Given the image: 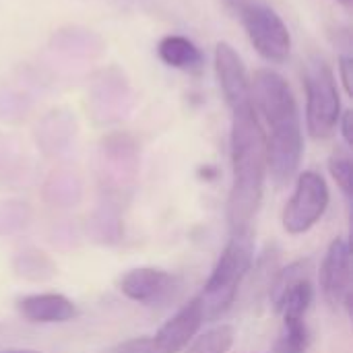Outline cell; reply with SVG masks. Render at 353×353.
Masks as SVG:
<instances>
[{"instance_id": "6da1fadb", "label": "cell", "mask_w": 353, "mask_h": 353, "mask_svg": "<svg viewBox=\"0 0 353 353\" xmlns=\"http://www.w3.org/2000/svg\"><path fill=\"white\" fill-rule=\"evenodd\" d=\"M232 112L230 157L232 188L228 194V225L232 236L250 234L267 182V139L252 97L228 105Z\"/></svg>"}, {"instance_id": "7a4b0ae2", "label": "cell", "mask_w": 353, "mask_h": 353, "mask_svg": "<svg viewBox=\"0 0 353 353\" xmlns=\"http://www.w3.org/2000/svg\"><path fill=\"white\" fill-rule=\"evenodd\" d=\"M250 91L267 139V176L281 188L298 176L304 155L298 99L292 85L273 68H259L250 77Z\"/></svg>"}, {"instance_id": "3957f363", "label": "cell", "mask_w": 353, "mask_h": 353, "mask_svg": "<svg viewBox=\"0 0 353 353\" xmlns=\"http://www.w3.org/2000/svg\"><path fill=\"white\" fill-rule=\"evenodd\" d=\"M254 267V246L250 234L232 236L219 254L205 288L199 296L205 323L219 321L236 302L238 292Z\"/></svg>"}, {"instance_id": "277c9868", "label": "cell", "mask_w": 353, "mask_h": 353, "mask_svg": "<svg viewBox=\"0 0 353 353\" xmlns=\"http://www.w3.org/2000/svg\"><path fill=\"white\" fill-rule=\"evenodd\" d=\"M240 19L252 48L273 64H281L292 54V33L281 14L265 0H223Z\"/></svg>"}, {"instance_id": "5b68a950", "label": "cell", "mask_w": 353, "mask_h": 353, "mask_svg": "<svg viewBox=\"0 0 353 353\" xmlns=\"http://www.w3.org/2000/svg\"><path fill=\"white\" fill-rule=\"evenodd\" d=\"M306 87V130L314 141L333 137L341 118V93L333 68L325 58L314 56L304 70Z\"/></svg>"}, {"instance_id": "8992f818", "label": "cell", "mask_w": 353, "mask_h": 353, "mask_svg": "<svg viewBox=\"0 0 353 353\" xmlns=\"http://www.w3.org/2000/svg\"><path fill=\"white\" fill-rule=\"evenodd\" d=\"M331 203V190L327 180L314 172L306 170L296 176V188L283 207L281 223L290 236L308 234L327 213Z\"/></svg>"}, {"instance_id": "52a82bcc", "label": "cell", "mask_w": 353, "mask_h": 353, "mask_svg": "<svg viewBox=\"0 0 353 353\" xmlns=\"http://www.w3.org/2000/svg\"><path fill=\"white\" fill-rule=\"evenodd\" d=\"M321 292L329 306L352 308V246L345 238H335L325 252Z\"/></svg>"}, {"instance_id": "ba28073f", "label": "cell", "mask_w": 353, "mask_h": 353, "mask_svg": "<svg viewBox=\"0 0 353 353\" xmlns=\"http://www.w3.org/2000/svg\"><path fill=\"white\" fill-rule=\"evenodd\" d=\"M205 325L203 304L199 296L182 306L168 323H163L157 333L151 337L157 353H182L186 345L199 335L201 327Z\"/></svg>"}, {"instance_id": "9c48e42d", "label": "cell", "mask_w": 353, "mask_h": 353, "mask_svg": "<svg viewBox=\"0 0 353 353\" xmlns=\"http://www.w3.org/2000/svg\"><path fill=\"white\" fill-rule=\"evenodd\" d=\"M176 288V277L157 267H137L118 279V290L132 302L153 306L163 302Z\"/></svg>"}, {"instance_id": "30bf717a", "label": "cell", "mask_w": 353, "mask_h": 353, "mask_svg": "<svg viewBox=\"0 0 353 353\" xmlns=\"http://www.w3.org/2000/svg\"><path fill=\"white\" fill-rule=\"evenodd\" d=\"M213 62H215L217 83H219L221 95H223V99H225L228 105L252 97V91H250V74H248V70H246L240 54L234 50L232 43L219 41L215 46Z\"/></svg>"}, {"instance_id": "8fae6325", "label": "cell", "mask_w": 353, "mask_h": 353, "mask_svg": "<svg viewBox=\"0 0 353 353\" xmlns=\"http://www.w3.org/2000/svg\"><path fill=\"white\" fill-rule=\"evenodd\" d=\"M17 312L33 325H62L77 316V306L64 294H29L17 300Z\"/></svg>"}, {"instance_id": "7c38bea8", "label": "cell", "mask_w": 353, "mask_h": 353, "mask_svg": "<svg viewBox=\"0 0 353 353\" xmlns=\"http://www.w3.org/2000/svg\"><path fill=\"white\" fill-rule=\"evenodd\" d=\"M157 56L165 66L178 70H194L203 64L201 48L180 33H170L161 37L157 43Z\"/></svg>"}, {"instance_id": "4fadbf2b", "label": "cell", "mask_w": 353, "mask_h": 353, "mask_svg": "<svg viewBox=\"0 0 353 353\" xmlns=\"http://www.w3.org/2000/svg\"><path fill=\"white\" fill-rule=\"evenodd\" d=\"M310 273H312L310 259H300V261H294L288 267L279 269L269 285V300H271L273 308L277 310V306L281 304V300L294 285H298L304 279H310Z\"/></svg>"}, {"instance_id": "5bb4252c", "label": "cell", "mask_w": 353, "mask_h": 353, "mask_svg": "<svg viewBox=\"0 0 353 353\" xmlns=\"http://www.w3.org/2000/svg\"><path fill=\"white\" fill-rule=\"evenodd\" d=\"M236 341V329L232 325H217L194 337L182 353H228Z\"/></svg>"}, {"instance_id": "9a60e30c", "label": "cell", "mask_w": 353, "mask_h": 353, "mask_svg": "<svg viewBox=\"0 0 353 353\" xmlns=\"http://www.w3.org/2000/svg\"><path fill=\"white\" fill-rule=\"evenodd\" d=\"M310 347V329L306 319H283L281 333L273 353H306Z\"/></svg>"}, {"instance_id": "2e32d148", "label": "cell", "mask_w": 353, "mask_h": 353, "mask_svg": "<svg viewBox=\"0 0 353 353\" xmlns=\"http://www.w3.org/2000/svg\"><path fill=\"white\" fill-rule=\"evenodd\" d=\"M312 304H314V285L312 279H304L285 294V298L277 306V312L283 319H306Z\"/></svg>"}, {"instance_id": "e0dca14e", "label": "cell", "mask_w": 353, "mask_h": 353, "mask_svg": "<svg viewBox=\"0 0 353 353\" xmlns=\"http://www.w3.org/2000/svg\"><path fill=\"white\" fill-rule=\"evenodd\" d=\"M329 172L333 176V180L337 182V186L341 188V192L352 199L353 192V163L352 157L347 153H335L329 159Z\"/></svg>"}, {"instance_id": "ac0fdd59", "label": "cell", "mask_w": 353, "mask_h": 353, "mask_svg": "<svg viewBox=\"0 0 353 353\" xmlns=\"http://www.w3.org/2000/svg\"><path fill=\"white\" fill-rule=\"evenodd\" d=\"M112 353H157L151 337H134L118 345Z\"/></svg>"}, {"instance_id": "d6986e66", "label": "cell", "mask_w": 353, "mask_h": 353, "mask_svg": "<svg viewBox=\"0 0 353 353\" xmlns=\"http://www.w3.org/2000/svg\"><path fill=\"white\" fill-rule=\"evenodd\" d=\"M337 72H339V81L343 85V91L347 95H353V60L352 56H341L339 64H337Z\"/></svg>"}, {"instance_id": "ffe728a7", "label": "cell", "mask_w": 353, "mask_h": 353, "mask_svg": "<svg viewBox=\"0 0 353 353\" xmlns=\"http://www.w3.org/2000/svg\"><path fill=\"white\" fill-rule=\"evenodd\" d=\"M337 128L341 130V137H343V141H345V145L347 147H352L353 145V112H341V118H339V124H337Z\"/></svg>"}, {"instance_id": "44dd1931", "label": "cell", "mask_w": 353, "mask_h": 353, "mask_svg": "<svg viewBox=\"0 0 353 353\" xmlns=\"http://www.w3.org/2000/svg\"><path fill=\"white\" fill-rule=\"evenodd\" d=\"M0 353H41V352H37V350H6V352H0Z\"/></svg>"}, {"instance_id": "7402d4cb", "label": "cell", "mask_w": 353, "mask_h": 353, "mask_svg": "<svg viewBox=\"0 0 353 353\" xmlns=\"http://www.w3.org/2000/svg\"><path fill=\"white\" fill-rule=\"evenodd\" d=\"M335 2H339V4H345V6H350L353 0H335Z\"/></svg>"}]
</instances>
